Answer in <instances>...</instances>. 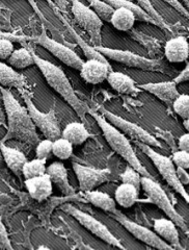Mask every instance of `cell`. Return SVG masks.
<instances>
[{"mask_svg": "<svg viewBox=\"0 0 189 250\" xmlns=\"http://www.w3.org/2000/svg\"><path fill=\"white\" fill-rule=\"evenodd\" d=\"M0 92L2 94L7 127V131L1 142L15 139L30 146L37 145L40 141V137L26 106H23L14 97L10 89L0 88Z\"/></svg>", "mask_w": 189, "mask_h": 250, "instance_id": "6da1fadb", "label": "cell"}, {"mask_svg": "<svg viewBox=\"0 0 189 250\" xmlns=\"http://www.w3.org/2000/svg\"><path fill=\"white\" fill-rule=\"evenodd\" d=\"M31 53H33L35 65H37L38 69H40V71L42 72L47 83H48L55 92L59 94L61 98L74 109L77 116L81 119V121L85 122V117L89 112L90 107L77 96L75 90L72 87V83H70L64 70L60 67L52 64L51 62L38 57V54H37L33 49H31Z\"/></svg>", "mask_w": 189, "mask_h": 250, "instance_id": "7a4b0ae2", "label": "cell"}, {"mask_svg": "<svg viewBox=\"0 0 189 250\" xmlns=\"http://www.w3.org/2000/svg\"><path fill=\"white\" fill-rule=\"evenodd\" d=\"M88 114H90L96 120L106 142L114 152L119 154L124 161L127 162L130 167L139 172L141 176L154 178V176L151 175V173H150L147 168L139 161L134 149L132 148L130 140L126 137V135H124L122 131L114 127L113 124H110L103 116L100 113H97V111H94L93 108H89Z\"/></svg>", "mask_w": 189, "mask_h": 250, "instance_id": "3957f363", "label": "cell"}, {"mask_svg": "<svg viewBox=\"0 0 189 250\" xmlns=\"http://www.w3.org/2000/svg\"><path fill=\"white\" fill-rule=\"evenodd\" d=\"M140 187L146 192L149 199L148 202L153 203L157 208H159L167 217L177 225V228H180L185 233H188V225L184 217L178 213L168 194L162 189L160 184L155 181V178L141 176Z\"/></svg>", "mask_w": 189, "mask_h": 250, "instance_id": "277c9868", "label": "cell"}, {"mask_svg": "<svg viewBox=\"0 0 189 250\" xmlns=\"http://www.w3.org/2000/svg\"><path fill=\"white\" fill-rule=\"evenodd\" d=\"M135 143L141 150V152H144L148 158L152 161L157 171L159 172V174L162 176L164 181L175 190V192H177L183 197L185 202L189 203L188 192L186 191L185 187L181 184L178 179V176L176 173V166L174 165L171 159L167 155H163L159 152H157L155 150V148L152 146L147 145L141 142H135Z\"/></svg>", "mask_w": 189, "mask_h": 250, "instance_id": "5b68a950", "label": "cell"}, {"mask_svg": "<svg viewBox=\"0 0 189 250\" xmlns=\"http://www.w3.org/2000/svg\"><path fill=\"white\" fill-rule=\"evenodd\" d=\"M19 91L21 97L24 100L30 118L33 119L36 127L40 129L45 139L53 141L59 138L61 136V129L54 109H50L48 113L41 112L34 104L31 94L27 89H21Z\"/></svg>", "mask_w": 189, "mask_h": 250, "instance_id": "8992f818", "label": "cell"}, {"mask_svg": "<svg viewBox=\"0 0 189 250\" xmlns=\"http://www.w3.org/2000/svg\"><path fill=\"white\" fill-rule=\"evenodd\" d=\"M94 48L101 54H103L106 59L121 62V64L128 66L130 68H136L144 70V71L163 72V67L159 60L148 59L129 50L113 49L103 45L94 46Z\"/></svg>", "mask_w": 189, "mask_h": 250, "instance_id": "52a82bcc", "label": "cell"}, {"mask_svg": "<svg viewBox=\"0 0 189 250\" xmlns=\"http://www.w3.org/2000/svg\"><path fill=\"white\" fill-rule=\"evenodd\" d=\"M71 12L74 19L90 37V44L92 46H101L102 42V27L104 22L94 13L90 6L84 5L80 0H71Z\"/></svg>", "mask_w": 189, "mask_h": 250, "instance_id": "ba28073f", "label": "cell"}, {"mask_svg": "<svg viewBox=\"0 0 189 250\" xmlns=\"http://www.w3.org/2000/svg\"><path fill=\"white\" fill-rule=\"evenodd\" d=\"M98 113H100L104 118L110 123L113 124L114 127H116L120 131H122L124 135H127L135 142H141L147 145L152 146L154 148H162V144L157 140L152 134H150L145 128H143L136 123H133L129 120H126L122 117L117 116L116 114L113 113L106 109L104 106H100L98 108Z\"/></svg>", "mask_w": 189, "mask_h": 250, "instance_id": "9c48e42d", "label": "cell"}, {"mask_svg": "<svg viewBox=\"0 0 189 250\" xmlns=\"http://www.w3.org/2000/svg\"><path fill=\"white\" fill-rule=\"evenodd\" d=\"M62 210H65L67 214L72 216L74 219L79 222L85 229H88L90 232H92L94 236L98 237L102 241H104L105 243L113 245L114 247L126 249L122 242L117 239L114 234L110 231L107 226L103 223H101L96 218L93 217L92 215L83 212V210L73 207L72 205H67L62 208Z\"/></svg>", "mask_w": 189, "mask_h": 250, "instance_id": "30bf717a", "label": "cell"}, {"mask_svg": "<svg viewBox=\"0 0 189 250\" xmlns=\"http://www.w3.org/2000/svg\"><path fill=\"white\" fill-rule=\"evenodd\" d=\"M113 218H114V220L119 222L125 229H127L133 237L148 246L159 250H174V248L162 240L155 231L147 229L144 225L130 220L121 210L115 208L113 212Z\"/></svg>", "mask_w": 189, "mask_h": 250, "instance_id": "8fae6325", "label": "cell"}, {"mask_svg": "<svg viewBox=\"0 0 189 250\" xmlns=\"http://www.w3.org/2000/svg\"><path fill=\"white\" fill-rule=\"evenodd\" d=\"M33 42L42 46L46 50H48L53 57L58 59L68 67L76 70L80 69L83 60L74 50L69 48L68 46L64 44L53 40V39L49 38L45 33H42L38 37H34Z\"/></svg>", "mask_w": 189, "mask_h": 250, "instance_id": "7c38bea8", "label": "cell"}, {"mask_svg": "<svg viewBox=\"0 0 189 250\" xmlns=\"http://www.w3.org/2000/svg\"><path fill=\"white\" fill-rule=\"evenodd\" d=\"M72 167L78 183H79V189L81 192L96 189L97 187L112 179L113 174L109 169H97L81 165V164L76 162H73Z\"/></svg>", "mask_w": 189, "mask_h": 250, "instance_id": "4fadbf2b", "label": "cell"}, {"mask_svg": "<svg viewBox=\"0 0 189 250\" xmlns=\"http://www.w3.org/2000/svg\"><path fill=\"white\" fill-rule=\"evenodd\" d=\"M113 67L108 62L98 59H88L83 61L79 69L80 77L91 84H99L106 81L108 73L112 71Z\"/></svg>", "mask_w": 189, "mask_h": 250, "instance_id": "5bb4252c", "label": "cell"}, {"mask_svg": "<svg viewBox=\"0 0 189 250\" xmlns=\"http://www.w3.org/2000/svg\"><path fill=\"white\" fill-rule=\"evenodd\" d=\"M24 185L30 197L38 202L48 199L53 192V184L47 173L27 178L25 179Z\"/></svg>", "mask_w": 189, "mask_h": 250, "instance_id": "9a60e30c", "label": "cell"}, {"mask_svg": "<svg viewBox=\"0 0 189 250\" xmlns=\"http://www.w3.org/2000/svg\"><path fill=\"white\" fill-rule=\"evenodd\" d=\"M46 173L49 175L52 184L57 186L65 196H75V189L69 183L68 170L64 164L60 162L52 163L51 165L47 167Z\"/></svg>", "mask_w": 189, "mask_h": 250, "instance_id": "2e32d148", "label": "cell"}, {"mask_svg": "<svg viewBox=\"0 0 189 250\" xmlns=\"http://www.w3.org/2000/svg\"><path fill=\"white\" fill-rule=\"evenodd\" d=\"M154 231L158 236L169 243L174 249L183 250L180 243V236L177 225L169 218H159L153 220Z\"/></svg>", "mask_w": 189, "mask_h": 250, "instance_id": "e0dca14e", "label": "cell"}, {"mask_svg": "<svg viewBox=\"0 0 189 250\" xmlns=\"http://www.w3.org/2000/svg\"><path fill=\"white\" fill-rule=\"evenodd\" d=\"M140 90L149 92L152 95L156 96L158 99L165 104H170L179 95L180 92L177 89V84L170 82H161V83H148L137 84Z\"/></svg>", "mask_w": 189, "mask_h": 250, "instance_id": "ac0fdd59", "label": "cell"}, {"mask_svg": "<svg viewBox=\"0 0 189 250\" xmlns=\"http://www.w3.org/2000/svg\"><path fill=\"white\" fill-rule=\"evenodd\" d=\"M164 56L170 62H186L189 56L188 39L184 36L170 39L164 45Z\"/></svg>", "mask_w": 189, "mask_h": 250, "instance_id": "d6986e66", "label": "cell"}, {"mask_svg": "<svg viewBox=\"0 0 189 250\" xmlns=\"http://www.w3.org/2000/svg\"><path fill=\"white\" fill-rule=\"evenodd\" d=\"M106 81L114 91L125 95H137L140 89L137 87V83L134 80L122 72L113 71L112 70L108 73Z\"/></svg>", "mask_w": 189, "mask_h": 250, "instance_id": "ffe728a7", "label": "cell"}, {"mask_svg": "<svg viewBox=\"0 0 189 250\" xmlns=\"http://www.w3.org/2000/svg\"><path fill=\"white\" fill-rule=\"evenodd\" d=\"M0 152L9 169L16 176L21 177L22 167L27 161L26 155L16 148L5 145V142H1V141H0Z\"/></svg>", "mask_w": 189, "mask_h": 250, "instance_id": "44dd1931", "label": "cell"}, {"mask_svg": "<svg viewBox=\"0 0 189 250\" xmlns=\"http://www.w3.org/2000/svg\"><path fill=\"white\" fill-rule=\"evenodd\" d=\"M0 84L7 89H28L26 77L2 62H0Z\"/></svg>", "mask_w": 189, "mask_h": 250, "instance_id": "7402d4cb", "label": "cell"}, {"mask_svg": "<svg viewBox=\"0 0 189 250\" xmlns=\"http://www.w3.org/2000/svg\"><path fill=\"white\" fill-rule=\"evenodd\" d=\"M81 197L84 201L90 202L94 207L103 209L107 213H113L116 208L115 200L104 192L96 191L94 189L91 191L82 192Z\"/></svg>", "mask_w": 189, "mask_h": 250, "instance_id": "603a6c76", "label": "cell"}, {"mask_svg": "<svg viewBox=\"0 0 189 250\" xmlns=\"http://www.w3.org/2000/svg\"><path fill=\"white\" fill-rule=\"evenodd\" d=\"M139 189L135 186L122 183L114 192V200L120 207L129 208L138 201Z\"/></svg>", "mask_w": 189, "mask_h": 250, "instance_id": "cb8c5ba5", "label": "cell"}, {"mask_svg": "<svg viewBox=\"0 0 189 250\" xmlns=\"http://www.w3.org/2000/svg\"><path fill=\"white\" fill-rule=\"evenodd\" d=\"M61 137L77 146L83 144L92 135L83 122H71L61 130Z\"/></svg>", "mask_w": 189, "mask_h": 250, "instance_id": "d4e9b609", "label": "cell"}, {"mask_svg": "<svg viewBox=\"0 0 189 250\" xmlns=\"http://www.w3.org/2000/svg\"><path fill=\"white\" fill-rule=\"evenodd\" d=\"M57 9V7H54L55 14H57V15L58 16V18L61 20V22L64 23V24L67 26L68 30L70 31V34L74 37L75 41L77 42L78 46H79L80 48H81V50L83 51V53H84V56L86 57V59H98V60H101V61L108 62L107 59L103 56V54H101L98 50H96V48H94V46H92L90 43L85 42V41L83 40V38H82L79 34L77 33V31L74 29V27H72V25H71L70 23H69L64 17H62V15H61L60 13H58Z\"/></svg>", "mask_w": 189, "mask_h": 250, "instance_id": "484cf974", "label": "cell"}, {"mask_svg": "<svg viewBox=\"0 0 189 250\" xmlns=\"http://www.w3.org/2000/svg\"><path fill=\"white\" fill-rule=\"evenodd\" d=\"M136 21L135 15L131 10L125 7H116L110 16L109 22L112 25L120 31H128L134 26Z\"/></svg>", "mask_w": 189, "mask_h": 250, "instance_id": "4316f807", "label": "cell"}, {"mask_svg": "<svg viewBox=\"0 0 189 250\" xmlns=\"http://www.w3.org/2000/svg\"><path fill=\"white\" fill-rule=\"evenodd\" d=\"M103 1L112 5L113 9H116V7H125V9H129L133 13H134L136 20L147 22V23H151V24L158 26L157 22L151 17V16L147 14L138 4L132 2L131 0H103Z\"/></svg>", "mask_w": 189, "mask_h": 250, "instance_id": "83f0119b", "label": "cell"}, {"mask_svg": "<svg viewBox=\"0 0 189 250\" xmlns=\"http://www.w3.org/2000/svg\"><path fill=\"white\" fill-rule=\"evenodd\" d=\"M7 62L9 64L14 67V68H18V69H25L29 66L35 65V61L33 53H31V49L28 48H22L19 49H14L10 58L7 59Z\"/></svg>", "mask_w": 189, "mask_h": 250, "instance_id": "f1b7e54d", "label": "cell"}, {"mask_svg": "<svg viewBox=\"0 0 189 250\" xmlns=\"http://www.w3.org/2000/svg\"><path fill=\"white\" fill-rule=\"evenodd\" d=\"M73 144L61 136L52 141V154L61 161L69 160L73 155Z\"/></svg>", "mask_w": 189, "mask_h": 250, "instance_id": "f546056e", "label": "cell"}, {"mask_svg": "<svg viewBox=\"0 0 189 250\" xmlns=\"http://www.w3.org/2000/svg\"><path fill=\"white\" fill-rule=\"evenodd\" d=\"M46 160L41 159H34L30 161H26L24 165L22 167V175L25 179L31 178L38 175H43L46 173Z\"/></svg>", "mask_w": 189, "mask_h": 250, "instance_id": "4dcf8cb0", "label": "cell"}, {"mask_svg": "<svg viewBox=\"0 0 189 250\" xmlns=\"http://www.w3.org/2000/svg\"><path fill=\"white\" fill-rule=\"evenodd\" d=\"M89 2L91 9L96 13L102 21L109 22L110 16L113 12V7L103 0H86Z\"/></svg>", "mask_w": 189, "mask_h": 250, "instance_id": "1f68e13d", "label": "cell"}, {"mask_svg": "<svg viewBox=\"0 0 189 250\" xmlns=\"http://www.w3.org/2000/svg\"><path fill=\"white\" fill-rule=\"evenodd\" d=\"M136 4H138L141 9H143L147 14H149L151 17L157 22L159 27L164 28V29H169L170 30V26L168 25V23L164 21L162 16L157 12V10L154 7V5L152 4V2L150 0H136Z\"/></svg>", "mask_w": 189, "mask_h": 250, "instance_id": "d6a6232c", "label": "cell"}, {"mask_svg": "<svg viewBox=\"0 0 189 250\" xmlns=\"http://www.w3.org/2000/svg\"><path fill=\"white\" fill-rule=\"evenodd\" d=\"M172 108L183 120L189 119V96L187 94H179L172 101Z\"/></svg>", "mask_w": 189, "mask_h": 250, "instance_id": "836d02e7", "label": "cell"}, {"mask_svg": "<svg viewBox=\"0 0 189 250\" xmlns=\"http://www.w3.org/2000/svg\"><path fill=\"white\" fill-rule=\"evenodd\" d=\"M120 179L122 183L130 184L135 186L137 189H140V182H141V174L137 172L135 169H133L128 165V167L125 169V171L121 174Z\"/></svg>", "mask_w": 189, "mask_h": 250, "instance_id": "e575fe53", "label": "cell"}, {"mask_svg": "<svg viewBox=\"0 0 189 250\" xmlns=\"http://www.w3.org/2000/svg\"><path fill=\"white\" fill-rule=\"evenodd\" d=\"M52 154V140H40L36 145V158L41 160H48Z\"/></svg>", "mask_w": 189, "mask_h": 250, "instance_id": "d590c367", "label": "cell"}, {"mask_svg": "<svg viewBox=\"0 0 189 250\" xmlns=\"http://www.w3.org/2000/svg\"><path fill=\"white\" fill-rule=\"evenodd\" d=\"M170 159L176 167H181L186 170L189 169V151L178 150L174 152Z\"/></svg>", "mask_w": 189, "mask_h": 250, "instance_id": "8d00e7d4", "label": "cell"}, {"mask_svg": "<svg viewBox=\"0 0 189 250\" xmlns=\"http://www.w3.org/2000/svg\"><path fill=\"white\" fill-rule=\"evenodd\" d=\"M0 249H5V250L14 249L9 237V232H7L5 229V225L2 222L1 217H0Z\"/></svg>", "mask_w": 189, "mask_h": 250, "instance_id": "74e56055", "label": "cell"}, {"mask_svg": "<svg viewBox=\"0 0 189 250\" xmlns=\"http://www.w3.org/2000/svg\"><path fill=\"white\" fill-rule=\"evenodd\" d=\"M14 51V43L9 39H0V60H7Z\"/></svg>", "mask_w": 189, "mask_h": 250, "instance_id": "f35d334b", "label": "cell"}, {"mask_svg": "<svg viewBox=\"0 0 189 250\" xmlns=\"http://www.w3.org/2000/svg\"><path fill=\"white\" fill-rule=\"evenodd\" d=\"M34 37H28L24 35H16L12 33H4V31H0V39H9L13 42H19V43H25V42H33Z\"/></svg>", "mask_w": 189, "mask_h": 250, "instance_id": "ab89813d", "label": "cell"}, {"mask_svg": "<svg viewBox=\"0 0 189 250\" xmlns=\"http://www.w3.org/2000/svg\"><path fill=\"white\" fill-rule=\"evenodd\" d=\"M163 1L167 2L169 5H170L172 9H175L178 13L182 15L183 17H185V18L189 17L188 9L180 2V0H163Z\"/></svg>", "mask_w": 189, "mask_h": 250, "instance_id": "60d3db41", "label": "cell"}, {"mask_svg": "<svg viewBox=\"0 0 189 250\" xmlns=\"http://www.w3.org/2000/svg\"><path fill=\"white\" fill-rule=\"evenodd\" d=\"M189 80V65L187 64L186 67L181 71L174 80H172V82H174L176 84H179V83H186L188 82Z\"/></svg>", "mask_w": 189, "mask_h": 250, "instance_id": "b9f144b4", "label": "cell"}, {"mask_svg": "<svg viewBox=\"0 0 189 250\" xmlns=\"http://www.w3.org/2000/svg\"><path fill=\"white\" fill-rule=\"evenodd\" d=\"M176 173H177V176H178V179L180 181V183L183 186L189 184V174H188L186 169H183L181 167H176Z\"/></svg>", "mask_w": 189, "mask_h": 250, "instance_id": "7bdbcfd3", "label": "cell"}, {"mask_svg": "<svg viewBox=\"0 0 189 250\" xmlns=\"http://www.w3.org/2000/svg\"><path fill=\"white\" fill-rule=\"evenodd\" d=\"M178 147L180 150L189 151V135L184 134L178 140Z\"/></svg>", "mask_w": 189, "mask_h": 250, "instance_id": "ee69618b", "label": "cell"}, {"mask_svg": "<svg viewBox=\"0 0 189 250\" xmlns=\"http://www.w3.org/2000/svg\"><path fill=\"white\" fill-rule=\"evenodd\" d=\"M51 1L55 4V6L59 9L61 12H67L68 3L66 0H51Z\"/></svg>", "mask_w": 189, "mask_h": 250, "instance_id": "f6af8a7d", "label": "cell"}, {"mask_svg": "<svg viewBox=\"0 0 189 250\" xmlns=\"http://www.w3.org/2000/svg\"><path fill=\"white\" fill-rule=\"evenodd\" d=\"M28 2L31 4V5H33V7H34V10L38 14V15H40V18H41V20L42 21H46L45 20V18H44V16H43V14L40 12V10H38V5H37V3L34 1V0H28Z\"/></svg>", "mask_w": 189, "mask_h": 250, "instance_id": "bcb514c9", "label": "cell"}, {"mask_svg": "<svg viewBox=\"0 0 189 250\" xmlns=\"http://www.w3.org/2000/svg\"><path fill=\"white\" fill-rule=\"evenodd\" d=\"M0 126H6V123H5V113L2 109V107L0 106Z\"/></svg>", "mask_w": 189, "mask_h": 250, "instance_id": "7dc6e473", "label": "cell"}, {"mask_svg": "<svg viewBox=\"0 0 189 250\" xmlns=\"http://www.w3.org/2000/svg\"><path fill=\"white\" fill-rule=\"evenodd\" d=\"M9 200H11V197L9 196V195L3 193V192H0V203H4Z\"/></svg>", "mask_w": 189, "mask_h": 250, "instance_id": "c3c4849f", "label": "cell"}, {"mask_svg": "<svg viewBox=\"0 0 189 250\" xmlns=\"http://www.w3.org/2000/svg\"><path fill=\"white\" fill-rule=\"evenodd\" d=\"M183 125L186 130H189V119H184L183 120Z\"/></svg>", "mask_w": 189, "mask_h": 250, "instance_id": "681fc988", "label": "cell"}, {"mask_svg": "<svg viewBox=\"0 0 189 250\" xmlns=\"http://www.w3.org/2000/svg\"><path fill=\"white\" fill-rule=\"evenodd\" d=\"M3 10H7V6L4 5V4L0 3V11H3Z\"/></svg>", "mask_w": 189, "mask_h": 250, "instance_id": "f907efd6", "label": "cell"}, {"mask_svg": "<svg viewBox=\"0 0 189 250\" xmlns=\"http://www.w3.org/2000/svg\"><path fill=\"white\" fill-rule=\"evenodd\" d=\"M182 1L184 2L185 7H187V9H188V6H189V0H182Z\"/></svg>", "mask_w": 189, "mask_h": 250, "instance_id": "816d5d0a", "label": "cell"}, {"mask_svg": "<svg viewBox=\"0 0 189 250\" xmlns=\"http://www.w3.org/2000/svg\"><path fill=\"white\" fill-rule=\"evenodd\" d=\"M47 1H48V3H49V4H50L52 7H57V6H55V4H54V3L51 1V0H47Z\"/></svg>", "mask_w": 189, "mask_h": 250, "instance_id": "f5cc1de1", "label": "cell"}, {"mask_svg": "<svg viewBox=\"0 0 189 250\" xmlns=\"http://www.w3.org/2000/svg\"><path fill=\"white\" fill-rule=\"evenodd\" d=\"M0 159H2V156H1V152H0Z\"/></svg>", "mask_w": 189, "mask_h": 250, "instance_id": "db71d44e", "label": "cell"}]
</instances>
